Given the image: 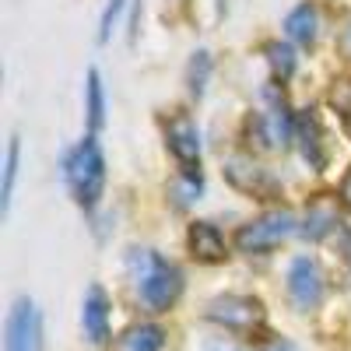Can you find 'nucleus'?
<instances>
[{"mask_svg":"<svg viewBox=\"0 0 351 351\" xmlns=\"http://www.w3.org/2000/svg\"><path fill=\"white\" fill-rule=\"evenodd\" d=\"M225 176H228V183L236 186V190H243V193H250V197H260V200H271V197H278L281 193V186H278V180L267 172V169H260L253 158H246V155H236V158H228L225 162Z\"/></svg>","mask_w":351,"mask_h":351,"instance_id":"0eeeda50","label":"nucleus"},{"mask_svg":"<svg viewBox=\"0 0 351 351\" xmlns=\"http://www.w3.org/2000/svg\"><path fill=\"white\" fill-rule=\"evenodd\" d=\"M4 351H39L43 348V324L32 299H18L8 313V327H4Z\"/></svg>","mask_w":351,"mask_h":351,"instance_id":"39448f33","label":"nucleus"},{"mask_svg":"<svg viewBox=\"0 0 351 351\" xmlns=\"http://www.w3.org/2000/svg\"><path fill=\"white\" fill-rule=\"evenodd\" d=\"M208 319L232 334H256L263 327V306L250 295H218L208 306Z\"/></svg>","mask_w":351,"mask_h":351,"instance_id":"20e7f679","label":"nucleus"},{"mask_svg":"<svg viewBox=\"0 0 351 351\" xmlns=\"http://www.w3.org/2000/svg\"><path fill=\"white\" fill-rule=\"evenodd\" d=\"M341 204H344V208H351V169L344 172V180H341Z\"/></svg>","mask_w":351,"mask_h":351,"instance_id":"4be33fe9","label":"nucleus"},{"mask_svg":"<svg viewBox=\"0 0 351 351\" xmlns=\"http://www.w3.org/2000/svg\"><path fill=\"white\" fill-rule=\"evenodd\" d=\"M123 348H127V351H162V348H165V330H162L158 324L130 327L127 337H123Z\"/></svg>","mask_w":351,"mask_h":351,"instance_id":"f3484780","label":"nucleus"},{"mask_svg":"<svg viewBox=\"0 0 351 351\" xmlns=\"http://www.w3.org/2000/svg\"><path fill=\"white\" fill-rule=\"evenodd\" d=\"M316 25H319L316 8L313 4H299L295 11H288V18H285V36L302 43V46H313L316 43Z\"/></svg>","mask_w":351,"mask_h":351,"instance_id":"2eb2a0df","label":"nucleus"},{"mask_svg":"<svg viewBox=\"0 0 351 351\" xmlns=\"http://www.w3.org/2000/svg\"><path fill=\"white\" fill-rule=\"evenodd\" d=\"M208 351H228V348H221V344H211V348H208Z\"/></svg>","mask_w":351,"mask_h":351,"instance_id":"393cba45","label":"nucleus"},{"mask_svg":"<svg viewBox=\"0 0 351 351\" xmlns=\"http://www.w3.org/2000/svg\"><path fill=\"white\" fill-rule=\"evenodd\" d=\"M291 232H299L295 228V215H291L288 208H274V211H263L260 218L246 221L239 232H236V246L243 253H267L274 246H281Z\"/></svg>","mask_w":351,"mask_h":351,"instance_id":"7ed1b4c3","label":"nucleus"},{"mask_svg":"<svg viewBox=\"0 0 351 351\" xmlns=\"http://www.w3.org/2000/svg\"><path fill=\"white\" fill-rule=\"evenodd\" d=\"M165 144L183 169L200 165V130L190 112H172L165 120Z\"/></svg>","mask_w":351,"mask_h":351,"instance_id":"6e6552de","label":"nucleus"},{"mask_svg":"<svg viewBox=\"0 0 351 351\" xmlns=\"http://www.w3.org/2000/svg\"><path fill=\"white\" fill-rule=\"evenodd\" d=\"M337 228V208H334V200H313L309 204V211H306V221H302V236L306 239H324L330 236V232Z\"/></svg>","mask_w":351,"mask_h":351,"instance_id":"4468645a","label":"nucleus"},{"mask_svg":"<svg viewBox=\"0 0 351 351\" xmlns=\"http://www.w3.org/2000/svg\"><path fill=\"white\" fill-rule=\"evenodd\" d=\"M288 299L295 309H316L324 302V271L313 256H295L288 267Z\"/></svg>","mask_w":351,"mask_h":351,"instance_id":"423d86ee","label":"nucleus"},{"mask_svg":"<svg viewBox=\"0 0 351 351\" xmlns=\"http://www.w3.org/2000/svg\"><path fill=\"white\" fill-rule=\"evenodd\" d=\"M84 116H88V130H99L106 123V88L99 67H88L84 74Z\"/></svg>","mask_w":351,"mask_h":351,"instance_id":"f8f14e48","label":"nucleus"},{"mask_svg":"<svg viewBox=\"0 0 351 351\" xmlns=\"http://www.w3.org/2000/svg\"><path fill=\"white\" fill-rule=\"evenodd\" d=\"M64 180H67V186H71V193L81 208H95L99 204L102 186H106V155L99 148L95 134L77 141L64 155Z\"/></svg>","mask_w":351,"mask_h":351,"instance_id":"f03ea898","label":"nucleus"},{"mask_svg":"<svg viewBox=\"0 0 351 351\" xmlns=\"http://www.w3.org/2000/svg\"><path fill=\"white\" fill-rule=\"evenodd\" d=\"M186 246L200 263H221L228 256V243L221 236V228L211 221H193L186 232Z\"/></svg>","mask_w":351,"mask_h":351,"instance_id":"9b49d317","label":"nucleus"},{"mask_svg":"<svg viewBox=\"0 0 351 351\" xmlns=\"http://www.w3.org/2000/svg\"><path fill=\"white\" fill-rule=\"evenodd\" d=\"M263 56H267V67H271V77H274V84L281 81H288L291 74H295V49H291L288 43H281V39H274V43H263Z\"/></svg>","mask_w":351,"mask_h":351,"instance_id":"dca6fc26","label":"nucleus"},{"mask_svg":"<svg viewBox=\"0 0 351 351\" xmlns=\"http://www.w3.org/2000/svg\"><path fill=\"white\" fill-rule=\"evenodd\" d=\"M208 81H211V53L208 49H197L190 56V67H186V84H190V95L204 99L208 92Z\"/></svg>","mask_w":351,"mask_h":351,"instance_id":"a211bd4d","label":"nucleus"},{"mask_svg":"<svg viewBox=\"0 0 351 351\" xmlns=\"http://www.w3.org/2000/svg\"><path fill=\"white\" fill-rule=\"evenodd\" d=\"M200 193H204V172H200V165L180 169V176L169 183V200H172V208H180V211H186L193 200H200Z\"/></svg>","mask_w":351,"mask_h":351,"instance_id":"ddd939ff","label":"nucleus"},{"mask_svg":"<svg viewBox=\"0 0 351 351\" xmlns=\"http://www.w3.org/2000/svg\"><path fill=\"white\" fill-rule=\"evenodd\" d=\"M295 141H299V152L309 162V169H327V141H324V127H319V116L313 109L295 116Z\"/></svg>","mask_w":351,"mask_h":351,"instance_id":"1a4fd4ad","label":"nucleus"},{"mask_svg":"<svg viewBox=\"0 0 351 351\" xmlns=\"http://www.w3.org/2000/svg\"><path fill=\"white\" fill-rule=\"evenodd\" d=\"M18 158H21V141L11 137L8 144V158H4V183H0V211H11V193H14V180H18Z\"/></svg>","mask_w":351,"mask_h":351,"instance_id":"6ab92c4d","label":"nucleus"},{"mask_svg":"<svg viewBox=\"0 0 351 351\" xmlns=\"http://www.w3.org/2000/svg\"><path fill=\"white\" fill-rule=\"evenodd\" d=\"M81 327H84L88 341L99 344V348L109 341V295H106L102 285L88 288V295L81 302Z\"/></svg>","mask_w":351,"mask_h":351,"instance_id":"9d476101","label":"nucleus"},{"mask_svg":"<svg viewBox=\"0 0 351 351\" xmlns=\"http://www.w3.org/2000/svg\"><path fill=\"white\" fill-rule=\"evenodd\" d=\"M123 8H127V0H106L102 18H99V43H109V36H112V25H116V18L123 14Z\"/></svg>","mask_w":351,"mask_h":351,"instance_id":"aec40b11","label":"nucleus"},{"mask_svg":"<svg viewBox=\"0 0 351 351\" xmlns=\"http://www.w3.org/2000/svg\"><path fill=\"white\" fill-rule=\"evenodd\" d=\"M267 351H295V348H291L288 341H281V337H278V341H271V344H267Z\"/></svg>","mask_w":351,"mask_h":351,"instance_id":"b1692460","label":"nucleus"},{"mask_svg":"<svg viewBox=\"0 0 351 351\" xmlns=\"http://www.w3.org/2000/svg\"><path fill=\"white\" fill-rule=\"evenodd\" d=\"M341 49H344V53L351 56V21L344 25V32H341Z\"/></svg>","mask_w":351,"mask_h":351,"instance_id":"5701e85b","label":"nucleus"},{"mask_svg":"<svg viewBox=\"0 0 351 351\" xmlns=\"http://www.w3.org/2000/svg\"><path fill=\"white\" fill-rule=\"evenodd\" d=\"M127 271L137 285V299L148 313H169L183 295V271L155 250H130Z\"/></svg>","mask_w":351,"mask_h":351,"instance_id":"f257e3e1","label":"nucleus"},{"mask_svg":"<svg viewBox=\"0 0 351 351\" xmlns=\"http://www.w3.org/2000/svg\"><path fill=\"white\" fill-rule=\"evenodd\" d=\"M348 263H351V236H348Z\"/></svg>","mask_w":351,"mask_h":351,"instance_id":"a878e982","label":"nucleus"},{"mask_svg":"<svg viewBox=\"0 0 351 351\" xmlns=\"http://www.w3.org/2000/svg\"><path fill=\"white\" fill-rule=\"evenodd\" d=\"M334 109L341 112V123H344V130L351 134V81H344L337 92H334Z\"/></svg>","mask_w":351,"mask_h":351,"instance_id":"412c9836","label":"nucleus"}]
</instances>
